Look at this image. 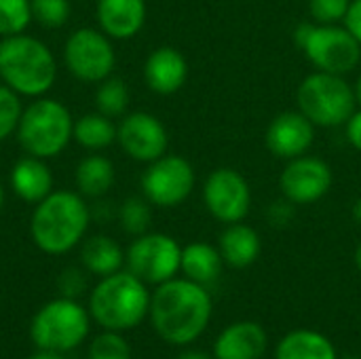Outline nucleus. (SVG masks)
<instances>
[{
    "mask_svg": "<svg viewBox=\"0 0 361 359\" xmlns=\"http://www.w3.org/2000/svg\"><path fill=\"white\" fill-rule=\"evenodd\" d=\"M182 248L178 241L163 233H144L127 250V271L142 279L146 286H161L176 277L180 271Z\"/></svg>",
    "mask_w": 361,
    "mask_h": 359,
    "instance_id": "9",
    "label": "nucleus"
},
{
    "mask_svg": "<svg viewBox=\"0 0 361 359\" xmlns=\"http://www.w3.org/2000/svg\"><path fill=\"white\" fill-rule=\"evenodd\" d=\"M355 99L361 104V74L360 78H357V85H355Z\"/></svg>",
    "mask_w": 361,
    "mask_h": 359,
    "instance_id": "41",
    "label": "nucleus"
},
{
    "mask_svg": "<svg viewBox=\"0 0 361 359\" xmlns=\"http://www.w3.org/2000/svg\"><path fill=\"white\" fill-rule=\"evenodd\" d=\"M80 262L89 273H93L97 277H108L123 269L125 254L114 239H110L106 235H95L82 243Z\"/></svg>",
    "mask_w": 361,
    "mask_h": 359,
    "instance_id": "23",
    "label": "nucleus"
},
{
    "mask_svg": "<svg viewBox=\"0 0 361 359\" xmlns=\"http://www.w3.org/2000/svg\"><path fill=\"white\" fill-rule=\"evenodd\" d=\"M294 218V203L292 201H277V203H271L269 207V222L273 226H286L290 220Z\"/></svg>",
    "mask_w": 361,
    "mask_h": 359,
    "instance_id": "34",
    "label": "nucleus"
},
{
    "mask_svg": "<svg viewBox=\"0 0 361 359\" xmlns=\"http://www.w3.org/2000/svg\"><path fill=\"white\" fill-rule=\"evenodd\" d=\"M347 140L349 144L361 150V112H353L347 121Z\"/></svg>",
    "mask_w": 361,
    "mask_h": 359,
    "instance_id": "36",
    "label": "nucleus"
},
{
    "mask_svg": "<svg viewBox=\"0 0 361 359\" xmlns=\"http://www.w3.org/2000/svg\"><path fill=\"white\" fill-rule=\"evenodd\" d=\"M203 201L207 212L224 222H241L252 207V190L247 180L231 167H220L209 174L203 186Z\"/></svg>",
    "mask_w": 361,
    "mask_h": 359,
    "instance_id": "12",
    "label": "nucleus"
},
{
    "mask_svg": "<svg viewBox=\"0 0 361 359\" xmlns=\"http://www.w3.org/2000/svg\"><path fill=\"white\" fill-rule=\"evenodd\" d=\"M195 188L192 165L178 154H163L152 161L142 176L144 197L159 207H176L188 199Z\"/></svg>",
    "mask_w": 361,
    "mask_h": 359,
    "instance_id": "11",
    "label": "nucleus"
},
{
    "mask_svg": "<svg viewBox=\"0 0 361 359\" xmlns=\"http://www.w3.org/2000/svg\"><path fill=\"white\" fill-rule=\"evenodd\" d=\"M315 140V125L302 112H281L267 129V148L279 159L302 157Z\"/></svg>",
    "mask_w": 361,
    "mask_h": 359,
    "instance_id": "15",
    "label": "nucleus"
},
{
    "mask_svg": "<svg viewBox=\"0 0 361 359\" xmlns=\"http://www.w3.org/2000/svg\"><path fill=\"white\" fill-rule=\"evenodd\" d=\"M212 298L205 286L190 279H169L150 294L148 317L154 332L169 345L184 347L197 341L209 326Z\"/></svg>",
    "mask_w": 361,
    "mask_h": 359,
    "instance_id": "1",
    "label": "nucleus"
},
{
    "mask_svg": "<svg viewBox=\"0 0 361 359\" xmlns=\"http://www.w3.org/2000/svg\"><path fill=\"white\" fill-rule=\"evenodd\" d=\"M269 347L260 324L237 322L224 328L214 343V359H262Z\"/></svg>",
    "mask_w": 361,
    "mask_h": 359,
    "instance_id": "17",
    "label": "nucleus"
},
{
    "mask_svg": "<svg viewBox=\"0 0 361 359\" xmlns=\"http://www.w3.org/2000/svg\"><path fill=\"white\" fill-rule=\"evenodd\" d=\"M72 138L87 150H102L116 140V127L110 116L102 112H91L74 121Z\"/></svg>",
    "mask_w": 361,
    "mask_h": 359,
    "instance_id": "25",
    "label": "nucleus"
},
{
    "mask_svg": "<svg viewBox=\"0 0 361 359\" xmlns=\"http://www.w3.org/2000/svg\"><path fill=\"white\" fill-rule=\"evenodd\" d=\"M148 311L150 292L146 284L129 271L102 277L89 296V315L104 330H131L148 317Z\"/></svg>",
    "mask_w": 361,
    "mask_h": 359,
    "instance_id": "3",
    "label": "nucleus"
},
{
    "mask_svg": "<svg viewBox=\"0 0 361 359\" xmlns=\"http://www.w3.org/2000/svg\"><path fill=\"white\" fill-rule=\"evenodd\" d=\"M178 359H214L209 358L207 353H203V351H184V353H180Z\"/></svg>",
    "mask_w": 361,
    "mask_h": 359,
    "instance_id": "37",
    "label": "nucleus"
},
{
    "mask_svg": "<svg viewBox=\"0 0 361 359\" xmlns=\"http://www.w3.org/2000/svg\"><path fill=\"white\" fill-rule=\"evenodd\" d=\"M222 254L220 250H216L209 243L197 241V243H188L186 248H182V260H180V269L184 271L186 279L201 284V286H209L214 284L220 273H222Z\"/></svg>",
    "mask_w": 361,
    "mask_h": 359,
    "instance_id": "21",
    "label": "nucleus"
},
{
    "mask_svg": "<svg viewBox=\"0 0 361 359\" xmlns=\"http://www.w3.org/2000/svg\"><path fill=\"white\" fill-rule=\"evenodd\" d=\"M353 220L361 226V197L355 201V205H353Z\"/></svg>",
    "mask_w": 361,
    "mask_h": 359,
    "instance_id": "39",
    "label": "nucleus"
},
{
    "mask_svg": "<svg viewBox=\"0 0 361 359\" xmlns=\"http://www.w3.org/2000/svg\"><path fill=\"white\" fill-rule=\"evenodd\" d=\"M260 235L241 222H233L226 226V231L220 235V254L222 260L233 269H245L250 267L258 254H260Z\"/></svg>",
    "mask_w": 361,
    "mask_h": 359,
    "instance_id": "20",
    "label": "nucleus"
},
{
    "mask_svg": "<svg viewBox=\"0 0 361 359\" xmlns=\"http://www.w3.org/2000/svg\"><path fill=\"white\" fill-rule=\"evenodd\" d=\"M2 203H4V190H2V186H0V207H2Z\"/></svg>",
    "mask_w": 361,
    "mask_h": 359,
    "instance_id": "42",
    "label": "nucleus"
},
{
    "mask_svg": "<svg viewBox=\"0 0 361 359\" xmlns=\"http://www.w3.org/2000/svg\"><path fill=\"white\" fill-rule=\"evenodd\" d=\"M32 17L42 28H61L70 17L68 0H32Z\"/></svg>",
    "mask_w": 361,
    "mask_h": 359,
    "instance_id": "31",
    "label": "nucleus"
},
{
    "mask_svg": "<svg viewBox=\"0 0 361 359\" xmlns=\"http://www.w3.org/2000/svg\"><path fill=\"white\" fill-rule=\"evenodd\" d=\"M281 193L294 205H307L319 201L332 186V169L324 159L296 157L290 159L281 178Z\"/></svg>",
    "mask_w": 361,
    "mask_h": 359,
    "instance_id": "13",
    "label": "nucleus"
},
{
    "mask_svg": "<svg viewBox=\"0 0 361 359\" xmlns=\"http://www.w3.org/2000/svg\"><path fill=\"white\" fill-rule=\"evenodd\" d=\"M345 359H357V358H345Z\"/></svg>",
    "mask_w": 361,
    "mask_h": 359,
    "instance_id": "43",
    "label": "nucleus"
},
{
    "mask_svg": "<svg viewBox=\"0 0 361 359\" xmlns=\"http://www.w3.org/2000/svg\"><path fill=\"white\" fill-rule=\"evenodd\" d=\"M32 19V0H0V36L23 34Z\"/></svg>",
    "mask_w": 361,
    "mask_h": 359,
    "instance_id": "28",
    "label": "nucleus"
},
{
    "mask_svg": "<svg viewBox=\"0 0 361 359\" xmlns=\"http://www.w3.org/2000/svg\"><path fill=\"white\" fill-rule=\"evenodd\" d=\"M89 207L80 195L70 190H53L32 214L30 235L38 250L59 256L76 248L89 229Z\"/></svg>",
    "mask_w": 361,
    "mask_h": 359,
    "instance_id": "2",
    "label": "nucleus"
},
{
    "mask_svg": "<svg viewBox=\"0 0 361 359\" xmlns=\"http://www.w3.org/2000/svg\"><path fill=\"white\" fill-rule=\"evenodd\" d=\"M345 28L355 36V40L361 44V0H353L349 4V11L345 15Z\"/></svg>",
    "mask_w": 361,
    "mask_h": 359,
    "instance_id": "35",
    "label": "nucleus"
},
{
    "mask_svg": "<svg viewBox=\"0 0 361 359\" xmlns=\"http://www.w3.org/2000/svg\"><path fill=\"white\" fill-rule=\"evenodd\" d=\"M188 78V63L173 47L154 49L144 63V80L159 95H171L184 87Z\"/></svg>",
    "mask_w": 361,
    "mask_h": 359,
    "instance_id": "16",
    "label": "nucleus"
},
{
    "mask_svg": "<svg viewBox=\"0 0 361 359\" xmlns=\"http://www.w3.org/2000/svg\"><path fill=\"white\" fill-rule=\"evenodd\" d=\"M95 106H97V112H102L110 118L121 116L129 106L127 83L123 78H116V76L104 78L95 91Z\"/></svg>",
    "mask_w": 361,
    "mask_h": 359,
    "instance_id": "26",
    "label": "nucleus"
},
{
    "mask_svg": "<svg viewBox=\"0 0 361 359\" xmlns=\"http://www.w3.org/2000/svg\"><path fill=\"white\" fill-rule=\"evenodd\" d=\"M59 292H61V296H66V298H78L80 294H82V290H85V277H82V273L80 271H76V269H68V271H63L61 275H59Z\"/></svg>",
    "mask_w": 361,
    "mask_h": 359,
    "instance_id": "33",
    "label": "nucleus"
},
{
    "mask_svg": "<svg viewBox=\"0 0 361 359\" xmlns=\"http://www.w3.org/2000/svg\"><path fill=\"white\" fill-rule=\"evenodd\" d=\"M355 267L360 269L361 273V243L357 245V250H355Z\"/></svg>",
    "mask_w": 361,
    "mask_h": 359,
    "instance_id": "40",
    "label": "nucleus"
},
{
    "mask_svg": "<svg viewBox=\"0 0 361 359\" xmlns=\"http://www.w3.org/2000/svg\"><path fill=\"white\" fill-rule=\"evenodd\" d=\"M275 359H338L334 345L315 330H294L277 345Z\"/></svg>",
    "mask_w": 361,
    "mask_h": 359,
    "instance_id": "22",
    "label": "nucleus"
},
{
    "mask_svg": "<svg viewBox=\"0 0 361 359\" xmlns=\"http://www.w3.org/2000/svg\"><path fill=\"white\" fill-rule=\"evenodd\" d=\"M63 59L70 74L85 83H102L112 74L116 63L110 36L93 28H80L68 36Z\"/></svg>",
    "mask_w": 361,
    "mask_h": 359,
    "instance_id": "10",
    "label": "nucleus"
},
{
    "mask_svg": "<svg viewBox=\"0 0 361 359\" xmlns=\"http://www.w3.org/2000/svg\"><path fill=\"white\" fill-rule=\"evenodd\" d=\"M116 140L131 159L142 163L161 159L169 144L165 125L148 112L127 114L116 129Z\"/></svg>",
    "mask_w": 361,
    "mask_h": 359,
    "instance_id": "14",
    "label": "nucleus"
},
{
    "mask_svg": "<svg viewBox=\"0 0 361 359\" xmlns=\"http://www.w3.org/2000/svg\"><path fill=\"white\" fill-rule=\"evenodd\" d=\"M97 21L106 36L127 40L146 21V0H97Z\"/></svg>",
    "mask_w": 361,
    "mask_h": 359,
    "instance_id": "18",
    "label": "nucleus"
},
{
    "mask_svg": "<svg viewBox=\"0 0 361 359\" xmlns=\"http://www.w3.org/2000/svg\"><path fill=\"white\" fill-rule=\"evenodd\" d=\"M27 359H63L61 358V353H53V351H38L36 355H32V358H27Z\"/></svg>",
    "mask_w": 361,
    "mask_h": 359,
    "instance_id": "38",
    "label": "nucleus"
},
{
    "mask_svg": "<svg viewBox=\"0 0 361 359\" xmlns=\"http://www.w3.org/2000/svg\"><path fill=\"white\" fill-rule=\"evenodd\" d=\"M118 220L125 233L129 235H144L150 229L152 222V212H150V201L148 199H140V197H129L121 209H118Z\"/></svg>",
    "mask_w": 361,
    "mask_h": 359,
    "instance_id": "27",
    "label": "nucleus"
},
{
    "mask_svg": "<svg viewBox=\"0 0 361 359\" xmlns=\"http://www.w3.org/2000/svg\"><path fill=\"white\" fill-rule=\"evenodd\" d=\"M74 180H76V188L80 190V195L102 197L112 188L116 180V171L110 159L102 154H91V157H85L76 165Z\"/></svg>",
    "mask_w": 361,
    "mask_h": 359,
    "instance_id": "24",
    "label": "nucleus"
},
{
    "mask_svg": "<svg viewBox=\"0 0 361 359\" xmlns=\"http://www.w3.org/2000/svg\"><path fill=\"white\" fill-rule=\"evenodd\" d=\"M89 359H131V347L121 332L104 330L91 341Z\"/></svg>",
    "mask_w": 361,
    "mask_h": 359,
    "instance_id": "29",
    "label": "nucleus"
},
{
    "mask_svg": "<svg viewBox=\"0 0 361 359\" xmlns=\"http://www.w3.org/2000/svg\"><path fill=\"white\" fill-rule=\"evenodd\" d=\"M300 112L317 127H338L349 121L355 108V89L341 76L330 72L309 74L296 93Z\"/></svg>",
    "mask_w": 361,
    "mask_h": 359,
    "instance_id": "7",
    "label": "nucleus"
},
{
    "mask_svg": "<svg viewBox=\"0 0 361 359\" xmlns=\"http://www.w3.org/2000/svg\"><path fill=\"white\" fill-rule=\"evenodd\" d=\"M74 121L70 110L57 99H36L19 118L17 138L21 148L38 159L57 157L72 140Z\"/></svg>",
    "mask_w": 361,
    "mask_h": 359,
    "instance_id": "5",
    "label": "nucleus"
},
{
    "mask_svg": "<svg viewBox=\"0 0 361 359\" xmlns=\"http://www.w3.org/2000/svg\"><path fill=\"white\" fill-rule=\"evenodd\" d=\"M21 112L23 110L19 102V93H15L6 85H0V142L17 131Z\"/></svg>",
    "mask_w": 361,
    "mask_h": 359,
    "instance_id": "30",
    "label": "nucleus"
},
{
    "mask_svg": "<svg viewBox=\"0 0 361 359\" xmlns=\"http://www.w3.org/2000/svg\"><path fill=\"white\" fill-rule=\"evenodd\" d=\"M91 328L89 309L78 300L59 296L34 315L30 324V339L42 351L68 353L82 345Z\"/></svg>",
    "mask_w": 361,
    "mask_h": 359,
    "instance_id": "6",
    "label": "nucleus"
},
{
    "mask_svg": "<svg viewBox=\"0 0 361 359\" xmlns=\"http://www.w3.org/2000/svg\"><path fill=\"white\" fill-rule=\"evenodd\" d=\"M11 186L19 199L27 203H40L53 193V176L42 159L27 154L13 165Z\"/></svg>",
    "mask_w": 361,
    "mask_h": 359,
    "instance_id": "19",
    "label": "nucleus"
},
{
    "mask_svg": "<svg viewBox=\"0 0 361 359\" xmlns=\"http://www.w3.org/2000/svg\"><path fill=\"white\" fill-rule=\"evenodd\" d=\"M57 76L51 49L32 36L15 34L0 42V78L19 95H44Z\"/></svg>",
    "mask_w": 361,
    "mask_h": 359,
    "instance_id": "4",
    "label": "nucleus"
},
{
    "mask_svg": "<svg viewBox=\"0 0 361 359\" xmlns=\"http://www.w3.org/2000/svg\"><path fill=\"white\" fill-rule=\"evenodd\" d=\"M351 0H309V11L317 23L330 25L345 19Z\"/></svg>",
    "mask_w": 361,
    "mask_h": 359,
    "instance_id": "32",
    "label": "nucleus"
},
{
    "mask_svg": "<svg viewBox=\"0 0 361 359\" xmlns=\"http://www.w3.org/2000/svg\"><path fill=\"white\" fill-rule=\"evenodd\" d=\"M294 38L305 51L307 59L322 72L343 76L355 70L361 61V44L347 28H338L334 23H302Z\"/></svg>",
    "mask_w": 361,
    "mask_h": 359,
    "instance_id": "8",
    "label": "nucleus"
}]
</instances>
